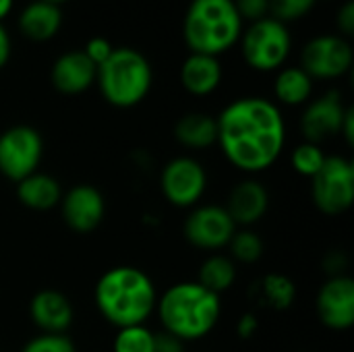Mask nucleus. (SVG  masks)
<instances>
[{"label": "nucleus", "instance_id": "obj_37", "mask_svg": "<svg viewBox=\"0 0 354 352\" xmlns=\"http://www.w3.org/2000/svg\"><path fill=\"white\" fill-rule=\"evenodd\" d=\"M12 6H15V0H0V23H2V19H6L10 15Z\"/></svg>", "mask_w": 354, "mask_h": 352}, {"label": "nucleus", "instance_id": "obj_1", "mask_svg": "<svg viewBox=\"0 0 354 352\" xmlns=\"http://www.w3.org/2000/svg\"><path fill=\"white\" fill-rule=\"evenodd\" d=\"M218 145L224 158L245 174L272 168L286 145V122L276 102L247 95L230 102L218 116Z\"/></svg>", "mask_w": 354, "mask_h": 352}, {"label": "nucleus", "instance_id": "obj_33", "mask_svg": "<svg viewBox=\"0 0 354 352\" xmlns=\"http://www.w3.org/2000/svg\"><path fill=\"white\" fill-rule=\"evenodd\" d=\"M257 332H259V317L255 313L241 315V319L236 322V336L241 340H251L257 336Z\"/></svg>", "mask_w": 354, "mask_h": 352}, {"label": "nucleus", "instance_id": "obj_19", "mask_svg": "<svg viewBox=\"0 0 354 352\" xmlns=\"http://www.w3.org/2000/svg\"><path fill=\"white\" fill-rule=\"evenodd\" d=\"M19 31L31 41H48L62 27V10L58 4L46 0H33L25 4L17 19Z\"/></svg>", "mask_w": 354, "mask_h": 352}, {"label": "nucleus", "instance_id": "obj_32", "mask_svg": "<svg viewBox=\"0 0 354 352\" xmlns=\"http://www.w3.org/2000/svg\"><path fill=\"white\" fill-rule=\"evenodd\" d=\"M336 27H338V33L344 35V37H351L354 33V4L351 0H346V2L338 8Z\"/></svg>", "mask_w": 354, "mask_h": 352}, {"label": "nucleus", "instance_id": "obj_34", "mask_svg": "<svg viewBox=\"0 0 354 352\" xmlns=\"http://www.w3.org/2000/svg\"><path fill=\"white\" fill-rule=\"evenodd\" d=\"M156 352H185V342L168 332L156 334Z\"/></svg>", "mask_w": 354, "mask_h": 352}, {"label": "nucleus", "instance_id": "obj_22", "mask_svg": "<svg viewBox=\"0 0 354 352\" xmlns=\"http://www.w3.org/2000/svg\"><path fill=\"white\" fill-rule=\"evenodd\" d=\"M313 79L301 66H282L274 79V95L282 106H303L311 100Z\"/></svg>", "mask_w": 354, "mask_h": 352}, {"label": "nucleus", "instance_id": "obj_17", "mask_svg": "<svg viewBox=\"0 0 354 352\" xmlns=\"http://www.w3.org/2000/svg\"><path fill=\"white\" fill-rule=\"evenodd\" d=\"M224 207L236 226L251 228L268 214L270 193L259 180L245 178L232 187V191L228 195V203Z\"/></svg>", "mask_w": 354, "mask_h": 352}, {"label": "nucleus", "instance_id": "obj_13", "mask_svg": "<svg viewBox=\"0 0 354 352\" xmlns=\"http://www.w3.org/2000/svg\"><path fill=\"white\" fill-rule=\"evenodd\" d=\"M319 322L334 332H344L354 326V280L346 274L330 276L315 297Z\"/></svg>", "mask_w": 354, "mask_h": 352}, {"label": "nucleus", "instance_id": "obj_7", "mask_svg": "<svg viewBox=\"0 0 354 352\" xmlns=\"http://www.w3.org/2000/svg\"><path fill=\"white\" fill-rule=\"evenodd\" d=\"M311 199L326 216H340L353 207L354 164L344 156H328L311 178Z\"/></svg>", "mask_w": 354, "mask_h": 352}, {"label": "nucleus", "instance_id": "obj_4", "mask_svg": "<svg viewBox=\"0 0 354 352\" xmlns=\"http://www.w3.org/2000/svg\"><path fill=\"white\" fill-rule=\"evenodd\" d=\"M243 23L234 0H191L183 19V37L191 52L220 56L239 44Z\"/></svg>", "mask_w": 354, "mask_h": 352}, {"label": "nucleus", "instance_id": "obj_27", "mask_svg": "<svg viewBox=\"0 0 354 352\" xmlns=\"http://www.w3.org/2000/svg\"><path fill=\"white\" fill-rule=\"evenodd\" d=\"M326 158H328V156H326V151H324L322 145L303 141V143H299V145L292 149V154H290V164H292V168H295L297 174L307 176V178H313V176L322 170Z\"/></svg>", "mask_w": 354, "mask_h": 352}, {"label": "nucleus", "instance_id": "obj_36", "mask_svg": "<svg viewBox=\"0 0 354 352\" xmlns=\"http://www.w3.org/2000/svg\"><path fill=\"white\" fill-rule=\"evenodd\" d=\"M340 135L344 137V141L348 145L354 143V110L348 108L346 110V116H344V122H342V129H340Z\"/></svg>", "mask_w": 354, "mask_h": 352}, {"label": "nucleus", "instance_id": "obj_21", "mask_svg": "<svg viewBox=\"0 0 354 352\" xmlns=\"http://www.w3.org/2000/svg\"><path fill=\"white\" fill-rule=\"evenodd\" d=\"M174 137L187 149H207L218 141L216 116L205 112L183 114L174 124Z\"/></svg>", "mask_w": 354, "mask_h": 352}, {"label": "nucleus", "instance_id": "obj_20", "mask_svg": "<svg viewBox=\"0 0 354 352\" xmlns=\"http://www.w3.org/2000/svg\"><path fill=\"white\" fill-rule=\"evenodd\" d=\"M17 199L23 207L31 212H50L60 205L62 187L60 183L46 172H33L17 183Z\"/></svg>", "mask_w": 354, "mask_h": 352}, {"label": "nucleus", "instance_id": "obj_16", "mask_svg": "<svg viewBox=\"0 0 354 352\" xmlns=\"http://www.w3.org/2000/svg\"><path fill=\"white\" fill-rule=\"evenodd\" d=\"M97 66L87 58L83 50H68L60 54L52 68L50 81L56 91L64 95H79L95 83Z\"/></svg>", "mask_w": 354, "mask_h": 352}, {"label": "nucleus", "instance_id": "obj_11", "mask_svg": "<svg viewBox=\"0 0 354 352\" xmlns=\"http://www.w3.org/2000/svg\"><path fill=\"white\" fill-rule=\"evenodd\" d=\"M236 230L239 226L232 222L226 207L216 205V203L195 205L183 224L185 239L195 249L212 251V253H218L220 249L228 247Z\"/></svg>", "mask_w": 354, "mask_h": 352}, {"label": "nucleus", "instance_id": "obj_18", "mask_svg": "<svg viewBox=\"0 0 354 352\" xmlns=\"http://www.w3.org/2000/svg\"><path fill=\"white\" fill-rule=\"evenodd\" d=\"M224 77V68L218 56L191 52L180 64V85L195 98L212 95Z\"/></svg>", "mask_w": 354, "mask_h": 352}, {"label": "nucleus", "instance_id": "obj_28", "mask_svg": "<svg viewBox=\"0 0 354 352\" xmlns=\"http://www.w3.org/2000/svg\"><path fill=\"white\" fill-rule=\"evenodd\" d=\"M317 0H270V17L286 23L297 21L313 10Z\"/></svg>", "mask_w": 354, "mask_h": 352}, {"label": "nucleus", "instance_id": "obj_24", "mask_svg": "<svg viewBox=\"0 0 354 352\" xmlns=\"http://www.w3.org/2000/svg\"><path fill=\"white\" fill-rule=\"evenodd\" d=\"M297 284L284 274H268L257 284L259 303L274 311H286L297 301Z\"/></svg>", "mask_w": 354, "mask_h": 352}, {"label": "nucleus", "instance_id": "obj_3", "mask_svg": "<svg viewBox=\"0 0 354 352\" xmlns=\"http://www.w3.org/2000/svg\"><path fill=\"white\" fill-rule=\"evenodd\" d=\"M156 313L162 332H168L183 342H197L216 330L222 317V301L197 280L176 282L158 297Z\"/></svg>", "mask_w": 354, "mask_h": 352}, {"label": "nucleus", "instance_id": "obj_38", "mask_svg": "<svg viewBox=\"0 0 354 352\" xmlns=\"http://www.w3.org/2000/svg\"><path fill=\"white\" fill-rule=\"evenodd\" d=\"M46 2H52V4H58V6H60V4L66 2V0H46Z\"/></svg>", "mask_w": 354, "mask_h": 352}, {"label": "nucleus", "instance_id": "obj_10", "mask_svg": "<svg viewBox=\"0 0 354 352\" xmlns=\"http://www.w3.org/2000/svg\"><path fill=\"white\" fill-rule=\"evenodd\" d=\"M160 189L170 205L180 210L195 207L207 191V170L191 156L172 158L162 168Z\"/></svg>", "mask_w": 354, "mask_h": 352}, {"label": "nucleus", "instance_id": "obj_5", "mask_svg": "<svg viewBox=\"0 0 354 352\" xmlns=\"http://www.w3.org/2000/svg\"><path fill=\"white\" fill-rule=\"evenodd\" d=\"M95 85L110 106L133 108L147 98L153 85V68L139 50L127 46L114 48L97 66Z\"/></svg>", "mask_w": 354, "mask_h": 352}, {"label": "nucleus", "instance_id": "obj_25", "mask_svg": "<svg viewBox=\"0 0 354 352\" xmlns=\"http://www.w3.org/2000/svg\"><path fill=\"white\" fill-rule=\"evenodd\" d=\"M228 249H230V259L236 263H257L261 257H263V251H266V245L261 241V237L251 230V228H243V230H236L228 243Z\"/></svg>", "mask_w": 354, "mask_h": 352}, {"label": "nucleus", "instance_id": "obj_8", "mask_svg": "<svg viewBox=\"0 0 354 352\" xmlns=\"http://www.w3.org/2000/svg\"><path fill=\"white\" fill-rule=\"evenodd\" d=\"M44 158V137L29 124H15L0 133V174L15 185L37 172Z\"/></svg>", "mask_w": 354, "mask_h": 352}, {"label": "nucleus", "instance_id": "obj_30", "mask_svg": "<svg viewBox=\"0 0 354 352\" xmlns=\"http://www.w3.org/2000/svg\"><path fill=\"white\" fill-rule=\"evenodd\" d=\"M234 6L241 19H247L249 23L270 17V0H234Z\"/></svg>", "mask_w": 354, "mask_h": 352}, {"label": "nucleus", "instance_id": "obj_23", "mask_svg": "<svg viewBox=\"0 0 354 352\" xmlns=\"http://www.w3.org/2000/svg\"><path fill=\"white\" fill-rule=\"evenodd\" d=\"M236 276H239V268L228 255L212 253L199 266L197 282L203 288H207V290H212V293H216L220 297L222 293H226V290H230L234 286Z\"/></svg>", "mask_w": 354, "mask_h": 352}, {"label": "nucleus", "instance_id": "obj_29", "mask_svg": "<svg viewBox=\"0 0 354 352\" xmlns=\"http://www.w3.org/2000/svg\"><path fill=\"white\" fill-rule=\"evenodd\" d=\"M21 352H77V346L66 334H37Z\"/></svg>", "mask_w": 354, "mask_h": 352}, {"label": "nucleus", "instance_id": "obj_12", "mask_svg": "<svg viewBox=\"0 0 354 352\" xmlns=\"http://www.w3.org/2000/svg\"><path fill=\"white\" fill-rule=\"evenodd\" d=\"M348 108L351 106L344 104L342 93L336 89H330L324 95L311 100L301 114V133L305 141L322 145L324 141L340 135Z\"/></svg>", "mask_w": 354, "mask_h": 352}, {"label": "nucleus", "instance_id": "obj_26", "mask_svg": "<svg viewBox=\"0 0 354 352\" xmlns=\"http://www.w3.org/2000/svg\"><path fill=\"white\" fill-rule=\"evenodd\" d=\"M112 352H156V334L145 324L118 328Z\"/></svg>", "mask_w": 354, "mask_h": 352}, {"label": "nucleus", "instance_id": "obj_6", "mask_svg": "<svg viewBox=\"0 0 354 352\" xmlns=\"http://www.w3.org/2000/svg\"><path fill=\"white\" fill-rule=\"evenodd\" d=\"M239 41L243 60L247 62V66L259 73L282 68L292 50L290 29L286 27V23L274 17H263L243 27Z\"/></svg>", "mask_w": 354, "mask_h": 352}, {"label": "nucleus", "instance_id": "obj_31", "mask_svg": "<svg viewBox=\"0 0 354 352\" xmlns=\"http://www.w3.org/2000/svg\"><path fill=\"white\" fill-rule=\"evenodd\" d=\"M112 50H114V46L110 44V39H108V37H102V35L89 37V39L85 41V48H83V52L87 54V58H89L95 66H100V64L112 54Z\"/></svg>", "mask_w": 354, "mask_h": 352}, {"label": "nucleus", "instance_id": "obj_14", "mask_svg": "<svg viewBox=\"0 0 354 352\" xmlns=\"http://www.w3.org/2000/svg\"><path fill=\"white\" fill-rule=\"evenodd\" d=\"M60 214L64 224L79 234L93 232L106 218V199L93 185H77L62 193Z\"/></svg>", "mask_w": 354, "mask_h": 352}, {"label": "nucleus", "instance_id": "obj_15", "mask_svg": "<svg viewBox=\"0 0 354 352\" xmlns=\"http://www.w3.org/2000/svg\"><path fill=\"white\" fill-rule=\"evenodd\" d=\"M29 317L41 334H64L75 322V307L64 293L44 288L31 297Z\"/></svg>", "mask_w": 354, "mask_h": 352}, {"label": "nucleus", "instance_id": "obj_2", "mask_svg": "<svg viewBox=\"0 0 354 352\" xmlns=\"http://www.w3.org/2000/svg\"><path fill=\"white\" fill-rule=\"evenodd\" d=\"M158 288L153 280L135 266H116L100 276L93 288V301L100 315L116 326H141L156 313Z\"/></svg>", "mask_w": 354, "mask_h": 352}, {"label": "nucleus", "instance_id": "obj_35", "mask_svg": "<svg viewBox=\"0 0 354 352\" xmlns=\"http://www.w3.org/2000/svg\"><path fill=\"white\" fill-rule=\"evenodd\" d=\"M10 52H12V41H10V33L6 31V27L0 23V68L6 66V62L10 60Z\"/></svg>", "mask_w": 354, "mask_h": 352}, {"label": "nucleus", "instance_id": "obj_9", "mask_svg": "<svg viewBox=\"0 0 354 352\" xmlns=\"http://www.w3.org/2000/svg\"><path fill=\"white\" fill-rule=\"evenodd\" d=\"M354 62L353 44L340 33H322L311 37L301 52V68L315 81H334L344 77Z\"/></svg>", "mask_w": 354, "mask_h": 352}]
</instances>
